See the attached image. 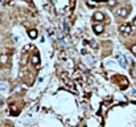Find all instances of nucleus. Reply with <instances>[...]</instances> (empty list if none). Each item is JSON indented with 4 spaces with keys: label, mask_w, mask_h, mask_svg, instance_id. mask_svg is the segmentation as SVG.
<instances>
[{
    "label": "nucleus",
    "mask_w": 136,
    "mask_h": 127,
    "mask_svg": "<svg viewBox=\"0 0 136 127\" xmlns=\"http://www.w3.org/2000/svg\"><path fill=\"white\" fill-rule=\"evenodd\" d=\"M118 58H119V61H120V64L126 66V58H124V57H122V56H118Z\"/></svg>",
    "instance_id": "obj_8"
},
{
    "label": "nucleus",
    "mask_w": 136,
    "mask_h": 127,
    "mask_svg": "<svg viewBox=\"0 0 136 127\" xmlns=\"http://www.w3.org/2000/svg\"><path fill=\"white\" fill-rule=\"evenodd\" d=\"M94 31H95V33L96 35H100L103 31H104V28H103L102 24H96V25H94Z\"/></svg>",
    "instance_id": "obj_2"
},
{
    "label": "nucleus",
    "mask_w": 136,
    "mask_h": 127,
    "mask_svg": "<svg viewBox=\"0 0 136 127\" xmlns=\"http://www.w3.org/2000/svg\"><path fill=\"white\" fill-rule=\"evenodd\" d=\"M116 2H108V6H115Z\"/></svg>",
    "instance_id": "obj_11"
},
{
    "label": "nucleus",
    "mask_w": 136,
    "mask_h": 127,
    "mask_svg": "<svg viewBox=\"0 0 136 127\" xmlns=\"http://www.w3.org/2000/svg\"><path fill=\"white\" fill-rule=\"evenodd\" d=\"M8 62V54L7 53H3L0 56V65H6Z\"/></svg>",
    "instance_id": "obj_3"
},
{
    "label": "nucleus",
    "mask_w": 136,
    "mask_h": 127,
    "mask_svg": "<svg viewBox=\"0 0 136 127\" xmlns=\"http://www.w3.org/2000/svg\"><path fill=\"white\" fill-rule=\"evenodd\" d=\"M0 19H2V15H0Z\"/></svg>",
    "instance_id": "obj_13"
},
{
    "label": "nucleus",
    "mask_w": 136,
    "mask_h": 127,
    "mask_svg": "<svg viewBox=\"0 0 136 127\" xmlns=\"http://www.w3.org/2000/svg\"><path fill=\"white\" fill-rule=\"evenodd\" d=\"M103 19H104V15H103L102 12H95L94 13V20L95 21H102Z\"/></svg>",
    "instance_id": "obj_1"
},
{
    "label": "nucleus",
    "mask_w": 136,
    "mask_h": 127,
    "mask_svg": "<svg viewBox=\"0 0 136 127\" xmlns=\"http://www.w3.org/2000/svg\"><path fill=\"white\" fill-rule=\"evenodd\" d=\"M131 50H132V53H135V54H136V45H134L132 48H131Z\"/></svg>",
    "instance_id": "obj_10"
},
{
    "label": "nucleus",
    "mask_w": 136,
    "mask_h": 127,
    "mask_svg": "<svg viewBox=\"0 0 136 127\" xmlns=\"http://www.w3.org/2000/svg\"><path fill=\"white\" fill-rule=\"evenodd\" d=\"M90 45L92 46V48H94V49H96V48H98V44H96V42H95V41H91V42H90Z\"/></svg>",
    "instance_id": "obj_9"
},
{
    "label": "nucleus",
    "mask_w": 136,
    "mask_h": 127,
    "mask_svg": "<svg viewBox=\"0 0 136 127\" xmlns=\"http://www.w3.org/2000/svg\"><path fill=\"white\" fill-rule=\"evenodd\" d=\"M134 25L136 27V19H135V20H134Z\"/></svg>",
    "instance_id": "obj_12"
},
{
    "label": "nucleus",
    "mask_w": 136,
    "mask_h": 127,
    "mask_svg": "<svg viewBox=\"0 0 136 127\" xmlns=\"http://www.w3.org/2000/svg\"><path fill=\"white\" fill-rule=\"evenodd\" d=\"M120 31L123 32V33H130V32H131V25H128V24L122 25L120 27Z\"/></svg>",
    "instance_id": "obj_4"
},
{
    "label": "nucleus",
    "mask_w": 136,
    "mask_h": 127,
    "mask_svg": "<svg viewBox=\"0 0 136 127\" xmlns=\"http://www.w3.org/2000/svg\"><path fill=\"white\" fill-rule=\"evenodd\" d=\"M32 62H33L34 65H37L40 62V60H38V56H33V58H32Z\"/></svg>",
    "instance_id": "obj_7"
},
{
    "label": "nucleus",
    "mask_w": 136,
    "mask_h": 127,
    "mask_svg": "<svg viewBox=\"0 0 136 127\" xmlns=\"http://www.w3.org/2000/svg\"><path fill=\"white\" fill-rule=\"evenodd\" d=\"M29 37H30V39H36V37H37V31L36 29L29 31Z\"/></svg>",
    "instance_id": "obj_6"
},
{
    "label": "nucleus",
    "mask_w": 136,
    "mask_h": 127,
    "mask_svg": "<svg viewBox=\"0 0 136 127\" xmlns=\"http://www.w3.org/2000/svg\"><path fill=\"white\" fill-rule=\"evenodd\" d=\"M118 15L122 16V17H126L128 15V9H126V8H120L119 11H118Z\"/></svg>",
    "instance_id": "obj_5"
}]
</instances>
